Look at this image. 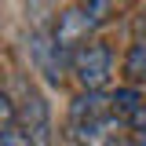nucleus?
<instances>
[{"label":"nucleus","instance_id":"423d86ee","mask_svg":"<svg viewBox=\"0 0 146 146\" xmlns=\"http://www.w3.org/2000/svg\"><path fill=\"white\" fill-rule=\"evenodd\" d=\"M124 77H128V84H143L146 80V40H135L131 48H128L124 55Z\"/></svg>","mask_w":146,"mask_h":146},{"label":"nucleus","instance_id":"7ed1b4c3","mask_svg":"<svg viewBox=\"0 0 146 146\" xmlns=\"http://www.w3.org/2000/svg\"><path fill=\"white\" fill-rule=\"evenodd\" d=\"M70 70L77 77V84L84 91H99L110 84V77H113V51H110L102 40H84V44H77L70 55Z\"/></svg>","mask_w":146,"mask_h":146},{"label":"nucleus","instance_id":"f03ea898","mask_svg":"<svg viewBox=\"0 0 146 146\" xmlns=\"http://www.w3.org/2000/svg\"><path fill=\"white\" fill-rule=\"evenodd\" d=\"M106 18H110V0H77L73 7H66V11L58 15L51 40L58 44V48L73 51V48L84 44Z\"/></svg>","mask_w":146,"mask_h":146},{"label":"nucleus","instance_id":"20e7f679","mask_svg":"<svg viewBox=\"0 0 146 146\" xmlns=\"http://www.w3.org/2000/svg\"><path fill=\"white\" fill-rule=\"evenodd\" d=\"M15 121H18V128H22L36 146H48L51 121H48V106H44V99H40V95H33V91L26 95L22 110H15Z\"/></svg>","mask_w":146,"mask_h":146},{"label":"nucleus","instance_id":"39448f33","mask_svg":"<svg viewBox=\"0 0 146 146\" xmlns=\"http://www.w3.org/2000/svg\"><path fill=\"white\" fill-rule=\"evenodd\" d=\"M110 95H113V113H117V121H121L128 131L146 128V95L135 88V84L117 88V91H110Z\"/></svg>","mask_w":146,"mask_h":146},{"label":"nucleus","instance_id":"f257e3e1","mask_svg":"<svg viewBox=\"0 0 146 146\" xmlns=\"http://www.w3.org/2000/svg\"><path fill=\"white\" fill-rule=\"evenodd\" d=\"M110 91H80L70 102V135L84 146H117L113 131H121Z\"/></svg>","mask_w":146,"mask_h":146},{"label":"nucleus","instance_id":"1a4fd4ad","mask_svg":"<svg viewBox=\"0 0 146 146\" xmlns=\"http://www.w3.org/2000/svg\"><path fill=\"white\" fill-rule=\"evenodd\" d=\"M131 146H146V128H139V131H135V143Z\"/></svg>","mask_w":146,"mask_h":146},{"label":"nucleus","instance_id":"0eeeda50","mask_svg":"<svg viewBox=\"0 0 146 146\" xmlns=\"http://www.w3.org/2000/svg\"><path fill=\"white\" fill-rule=\"evenodd\" d=\"M0 146H36V143L18 124H4V128H0Z\"/></svg>","mask_w":146,"mask_h":146},{"label":"nucleus","instance_id":"6e6552de","mask_svg":"<svg viewBox=\"0 0 146 146\" xmlns=\"http://www.w3.org/2000/svg\"><path fill=\"white\" fill-rule=\"evenodd\" d=\"M4 124H15V102L7 99V91H0V128Z\"/></svg>","mask_w":146,"mask_h":146}]
</instances>
